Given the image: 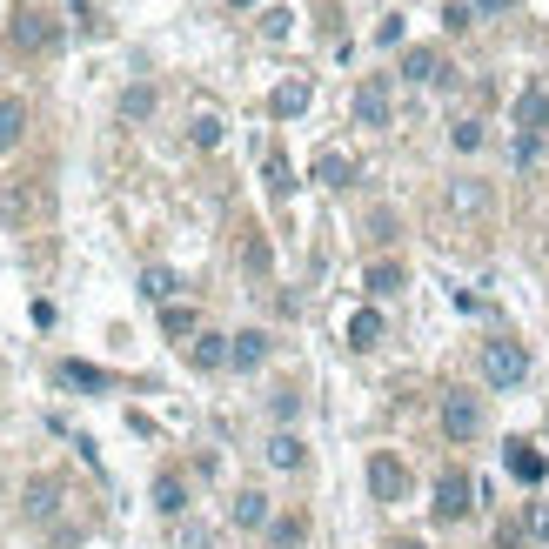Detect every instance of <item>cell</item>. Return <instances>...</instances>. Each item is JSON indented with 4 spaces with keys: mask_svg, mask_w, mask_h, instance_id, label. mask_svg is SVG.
<instances>
[{
    "mask_svg": "<svg viewBox=\"0 0 549 549\" xmlns=\"http://www.w3.org/2000/svg\"><path fill=\"white\" fill-rule=\"evenodd\" d=\"M436 523H462V516H469V509H476V483H469V476H462V469H442L436 476Z\"/></svg>",
    "mask_w": 549,
    "mask_h": 549,
    "instance_id": "obj_2",
    "label": "cell"
},
{
    "mask_svg": "<svg viewBox=\"0 0 549 549\" xmlns=\"http://www.w3.org/2000/svg\"><path fill=\"white\" fill-rule=\"evenodd\" d=\"M175 288H181V275H175V268H141V295H148V302H161V308H168V302H175Z\"/></svg>",
    "mask_w": 549,
    "mask_h": 549,
    "instance_id": "obj_17",
    "label": "cell"
},
{
    "mask_svg": "<svg viewBox=\"0 0 549 549\" xmlns=\"http://www.w3.org/2000/svg\"><path fill=\"white\" fill-rule=\"evenodd\" d=\"M549 128V88L536 81V88L516 94V134H543Z\"/></svg>",
    "mask_w": 549,
    "mask_h": 549,
    "instance_id": "obj_8",
    "label": "cell"
},
{
    "mask_svg": "<svg viewBox=\"0 0 549 549\" xmlns=\"http://www.w3.org/2000/svg\"><path fill=\"white\" fill-rule=\"evenodd\" d=\"M268 188H275V195H288V188H295V175H288L282 154H268Z\"/></svg>",
    "mask_w": 549,
    "mask_h": 549,
    "instance_id": "obj_33",
    "label": "cell"
},
{
    "mask_svg": "<svg viewBox=\"0 0 549 549\" xmlns=\"http://www.w3.org/2000/svg\"><path fill=\"white\" fill-rule=\"evenodd\" d=\"M382 549H422V543H409V536H396V543H382Z\"/></svg>",
    "mask_w": 549,
    "mask_h": 549,
    "instance_id": "obj_37",
    "label": "cell"
},
{
    "mask_svg": "<svg viewBox=\"0 0 549 549\" xmlns=\"http://www.w3.org/2000/svg\"><path fill=\"white\" fill-rule=\"evenodd\" d=\"M161 329L181 342V335H201V322H195V308H188V302H168V308H161Z\"/></svg>",
    "mask_w": 549,
    "mask_h": 549,
    "instance_id": "obj_19",
    "label": "cell"
},
{
    "mask_svg": "<svg viewBox=\"0 0 549 549\" xmlns=\"http://www.w3.org/2000/svg\"><path fill=\"white\" fill-rule=\"evenodd\" d=\"M235 523L242 529H268V496L262 489H242V496H235Z\"/></svg>",
    "mask_w": 549,
    "mask_h": 549,
    "instance_id": "obj_18",
    "label": "cell"
},
{
    "mask_svg": "<svg viewBox=\"0 0 549 549\" xmlns=\"http://www.w3.org/2000/svg\"><path fill=\"white\" fill-rule=\"evenodd\" d=\"M74 7H88V0H74Z\"/></svg>",
    "mask_w": 549,
    "mask_h": 549,
    "instance_id": "obj_39",
    "label": "cell"
},
{
    "mask_svg": "<svg viewBox=\"0 0 549 549\" xmlns=\"http://www.w3.org/2000/svg\"><path fill=\"white\" fill-rule=\"evenodd\" d=\"M54 496H61V483H47L41 476V483L27 489V516H54Z\"/></svg>",
    "mask_w": 549,
    "mask_h": 549,
    "instance_id": "obj_24",
    "label": "cell"
},
{
    "mask_svg": "<svg viewBox=\"0 0 549 549\" xmlns=\"http://www.w3.org/2000/svg\"><path fill=\"white\" fill-rule=\"evenodd\" d=\"M449 208H469V215H476V208H489V195L476 181H456V188H449Z\"/></svg>",
    "mask_w": 549,
    "mask_h": 549,
    "instance_id": "obj_27",
    "label": "cell"
},
{
    "mask_svg": "<svg viewBox=\"0 0 549 549\" xmlns=\"http://www.w3.org/2000/svg\"><path fill=\"white\" fill-rule=\"evenodd\" d=\"M302 456H308L302 436H288V429H282L275 442H268V462H275V469H302Z\"/></svg>",
    "mask_w": 549,
    "mask_h": 549,
    "instance_id": "obj_20",
    "label": "cell"
},
{
    "mask_svg": "<svg viewBox=\"0 0 549 549\" xmlns=\"http://www.w3.org/2000/svg\"><path fill=\"white\" fill-rule=\"evenodd\" d=\"M402 74H409V81H422V88L449 81V67H442V54H436V47H409V54H402Z\"/></svg>",
    "mask_w": 549,
    "mask_h": 549,
    "instance_id": "obj_10",
    "label": "cell"
},
{
    "mask_svg": "<svg viewBox=\"0 0 549 549\" xmlns=\"http://www.w3.org/2000/svg\"><path fill=\"white\" fill-rule=\"evenodd\" d=\"M262 362H268V335L262 329L228 335V369H262Z\"/></svg>",
    "mask_w": 549,
    "mask_h": 549,
    "instance_id": "obj_9",
    "label": "cell"
},
{
    "mask_svg": "<svg viewBox=\"0 0 549 549\" xmlns=\"http://www.w3.org/2000/svg\"><path fill=\"white\" fill-rule=\"evenodd\" d=\"M382 342V308H355L349 315V349H375Z\"/></svg>",
    "mask_w": 549,
    "mask_h": 549,
    "instance_id": "obj_16",
    "label": "cell"
},
{
    "mask_svg": "<svg viewBox=\"0 0 549 549\" xmlns=\"http://www.w3.org/2000/svg\"><path fill=\"white\" fill-rule=\"evenodd\" d=\"M54 41H61V27L47 21V14H34V7L14 14V47H21V54H47Z\"/></svg>",
    "mask_w": 549,
    "mask_h": 549,
    "instance_id": "obj_7",
    "label": "cell"
},
{
    "mask_svg": "<svg viewBox=\"0 0 549 549\" xmlns=\"http://www.w3.org/2000/svg\"><path fill=\"white\" fill-rule=\"evenodd\" d=\"M188 362H195V369H228V335H208V329H201L195 342H188Z\"/></svg>",
    "mask_w": 549,
    "mask_h": 549,
    "instance_id": "obj_14",
    "label": "cell"
},
{
    "mask_svg": "<svg viewBox=\"0 0 549 549\" xmlns=\"http://www.w3.org/2000/svg\"><path fill=\"white\" fill-rule=\"evenodd\" d=\"M369 496L375 503H402V496H409V469H402V456H389V449H375L369 456Z\"/></svg>",
    "mask_w": 549,
    "mask_h": 549,
    "instance_id": "obj_3",
    "label": "cell"
},
{
    "mask_svg": "<svg viewBox=\"0 0 549 549\" xmlns=\"http://www.w3.org/2000/svg\"><path fill=\"white\" fill-rule=\"evenodd\" d=\"M476 429H483V402L462 396V389H456V396H442V436H449V442H469Z\"/></svg>",
    "mask_w": 549,
    "mask_h": 549,
    "instance_id": "obj_4",
    "label": "cell"
},
{
    "mask_svg": "<svg viewBox=\"0 0 549 549\" xmlns=\"http://www.w3.org/2000/svg\"><path fill=\"white\" fill-rule=\"evenodd\" d=\"M516 523H523V536H536V543H549V503H529L523 516H516Z\"/></svg>",
    "mask_w": 549,
    "mask_h": 549,
    "instance_id": "obj_26",
    "label": "cell"
},
{
    "mask_svg": "<svg viewBox=\"0 0 549 549\" xmlns=\"http://www.w3.org/2000/svg\"><path fill=\"white\" fill-rule=\"evenodd\" d=\"M308 101H315L308 81H282V88L268 94V114H275V121H295V114H308Z\"/></svg>",
    "mask_w": 549,
    "mask_h": 549,
    "instance_id": "obj_11",
    "label": "cell"
},
{
    "mask_svg": "<svg viewBox=\"0 0 549 549\" xmlns=\"http://www.w3.org/2000/svg\"><path fill=\"white\" fill-rule=\"evenodd\" d=\"M154 509H161V516H181V509H188V483H181L175 469L154 476Z\"/></svg>",
    "mask_w": 549,
    "mask_h": 549,
    "instance_id": "obj_12",
    "label": "cell"
},
{
    "mask_svg": "<svg viewBox=\"0 0 549 549\" xmlns=\"http://www.w3.org/2000/svg\"><path fill=\"white\" fill-rule=\"evenodd\" d=\"M61 382H74V389H108V369H94V362H61Z\"/></svg>",
    "mask_w": 549,
    "mask_h": 549,
    "instance_id": "obj_21",
    "label": "cell"
},
{
    "mask_svg": "<svg viewBox=\"0 0 549 549\" xmlns=\"http://www.w3.org/2000/svg\"><path fill=\"white\" fill-rule=\"evenodd\" d=\"M362 282H369V295H396V288H402V262H375Z\"/></svg>",
    "mask_w": 549,
    "mask_h": 549,
    "instance_id": "obj_22",
    "label": "cell"
},
{
    "mask_svg": "<svg viewBox=\"0 0 549 549\" xmlns=\"http://www.w3.org/2000/svg\"><path fill=\"white\" fill-rule=\"evenodd\" d=\"M469 21H476V0H449V7H442V27H449V34H462Z\"/></svg>",
    "mask_w": 549,
    "mask_h": 549,
    "instance_id": "obj_31",
    "label": "cell"
},
{
    "mask_svg": "<svg viewBox=\"0 0 549 549\" xmlns=\"http://www.w3.org/2000/svg\"><path fill=\"white\" fill-rule=\"evenodd\" d=\"M154 114V88H128L121 94V121H148Z\"/></svg>",
    "mask_w": 549,
    "mask_h": 549,
    "instance_id": "obj_23",
    "label": "cell"
},
{
    "mask_svg": "<svg viewBox=\"0 0 549 549\" xmlns=\"http://www.w3.org/2000/svg\"><path fill=\"white\" fill-rule=\"evenodd\" d=\"M516 0H476V14H509Z\"/></svg>",
    "mask_w": 549,
    "mask_h": 549,
    "instance_id": "obj_36",
    "label": "cell"
},
{
    "mask_svg": "<svg viewBox=\"0 0 549 549\" xmlns=\"http://www.w3.org/2000/svg\"><path fill=\"white\" fill-rule=\"evenodd\" d=\"M315 181H322V188H349L355 161H349V154H335V148H322V154H315Z\"/></svg>",
    "mask_w": 549,
    "mask_h": 549,
    "instance_id": "obj_13",
    "label": "cell"
},
{
    "mask_svg": "<svg viewBox=\"0 0 549 549\" xmlns=\"http://www.w3.org/2000/svg\"><path fill=\"white\" fill-rule=\"evenodd\" d=\"M288 27H295L288 7H262V34H268V41H288Z\"/></svg>",
    "mask_w": 549,
    "mask_h": 549,
    "instance_id": "obj_29",
    "label": "cell"
},
{
    "mask_svg": "<svg viewBox=\"0 0 549 549\" xmlns=\"http://www.w3.org/2000/svg\"><path fill=\"white\" fill-rule=\"evenodd\" d=\"M268 536H275V549H295L308 536V523H302V516H282V523H268Z\"/></svg>",
    "mask_w": 549,
    "mask_h": 549,
    "instance_id": "obj_25",
    "label": "cell"
},
{
    "mask_svg": "<svg viewBox=\"0 0 549 549\" xmlns=\"http://www.w3.org/2000/svg\"><path fill=\"white\" fill-rule=\"evenodd\" d=\"M523 543H529V536H523V523H516V516H509V523L496 529V549H523Z\"/></svg>",
    "mask_w": 549,
    "mask_h": 549,
    "instance_id": "obj_34",
    "label": "cell"
},
{
    "mask_svg": "<svg viewBox=\"0 0 549 549\" xmlns=\"http://www.w3.org/2000/svg\"><path fill=\"white\" fill-rule=\"evenodd\" d=\"M449 141H456V154H476V148H483V121H456Z\"/></svg>",
    "mask_w": 549,
    "mask_h": 549,
    "instance_id": "obj_28",
    "label": "cell"
},
{
    "mask_svg": "<svg viewBox=\"0 0 549 549\" xmlns=\"http://www.w3.org/2000/svg\"><path fill=\"white\" fill-rule=\"evenodd\" d=\"M355 121L362 128H389V74H369L355 88Z\"/></svg>",
    "mask_w": 549,
    "mask_h": 549,
    "instance_id": "obj_5",
    "label": "cell"
},
{
    "mask_svg": "<svg viewBox=\"0 0 549 549\" xmlns=\"http://www.w3.org/2000/svg\"><path fill=\"white\" fill-rule=\"evenodd\" d=\"M529 375V349L523 342H483V382L489 389H516Z\"/></svg>",
    "mask_w": 549,
    "mask_h": 549,
    "instance_id": "obj_1",
    "label": "cell"
},
{
    "mask_svg": "<svg viewBox=\"0 0 549 549\" xmlns=\"http://www.w3.org/2000/svg\"><path fill=\"white\" fill-rule=\"evenodd\" d=\"M503 462H509V476H516V483H523V489H536V483H543V476H549V456H543V449H536V442H516V436H509Z\"/></svg>",
    "mask_w": 549,
    "mask_h": 549,
    "instance_id": "obj_6",
    "label": "cell"
},
{
    "mask_svg": "<svg viewBox=\"0 0 549 549\" xmlns=\"http://www.w3.org/2000/svg\"><path fill=\"white\" fill-rule=\"evenodd\" d=\"M536 154H543V134H516V141H509V161H516V168H529Z\"/></svg>",
    "mask_w": 549,
    "mask_h": 549,
    "instance_id": "obj_32",
    "label": "cell"
},
{
    "mask_svg": "<svg viewBox=\"0 0 549 549\" xmlns=\"http://www.w3.org/2000/svg\"><path fill=\"white\" fill-rule=\"evenodd\" d=\"M228 7H255V0H228Z\"/></svg>",
    "mask_w": 549,
    "mask_h": 549,
    "instance_id": "obj_38",
    "label": "cell"
},
{
    "mask_svg": "<svg viewBox=\"0 0 549 549\" xmlns=\"http://www.w3.org/2000/svg\"><path fill=\"white\" fill-rule=\"evenodd\" d=\"M21 134H27V101H14V94H7V101H0V154L21 148Z\"/></svg>",
    "mask_w": 549,
    "mask_h": 549,
    "instance_id": "obj_15",
    "label": "cell"
},
{
    "mask_svg": "<svg viewBox=\"0 0 549 549\" xmlns=\"http://www.w3.org/2000/svg\"><path fill=\"white\" fill-rule=\"evenodd\" d=\"M188 141H195V148H221V121H215V114H195Z\"/></svg>",
    "mask_w": 549,
    "mask_h": 549,
    "instance_id": "obj_30",
    "label": "cell"
},
{
    "mask_svg": "<svg viewBox=\"0 0 549 549\" xmlns=\"http://www.w3.org/2000/svg\"><path fill=\"white\" fill-rule=\"evenodd\" d=\"M375 41H382V47H396V41H402V14H389V21L375 27Z\"/></svg>",
    "mask_w": 549,
    "mask_h": 549,
    "instance_id": "obj_35",
    "label": "cell"
}]
</instances>
